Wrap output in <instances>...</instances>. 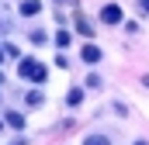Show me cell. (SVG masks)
Masks as SVG:
<instances>
[{
	"label": "cell",
	"instance_id": "6da1fadb",
	"mask_svg": "<svg viewBox=\"0 0 149 145\" xmlns=\"http://www.w3.org/2000/svg\"><path fill=\"white\" fill-rule=\"evenodd\" d=\"M17 72L28 79V83H42L45 76H49V69H45V62H38L35 55H21L17 59Z\"/></svg>",
	"mask_w": 149,
	"mask_h": 145
},
{
	"label": "cell",
	"instance_id": "7a4b0ae2",
	"mask_svg": "<svg viewBox=\"0 0 149 145\" xmlns=\"http://www.w3.org/2000/svg\"><path fill=\"white\" fill-rule=\"evenodd\" d=\"M121 17H125V14H121V7H118V3H108V7L101 10V21H104V24H118Z\"/></svg>",
	"mask_w": 149,
	"mask_h": 145
},
{
	"label": "cell",
	"instance_id": "3957f363",
	"mask_svg": "<svg viewBox=\"0 0 149 145\" xmlns=\"http://www.w3.org/2000/svg\"><path fill=\"white\" fill-rule=\"evenodd\" d=\"M83 62H90V66H97L101 62V48L90 41V45H83Z\"/></svg>",
	"mask_w": 149,
	"mask_h": 145
},
{
	"label": "cell",
	"instance_id": "277c9868",
	"mask_svg": "<svg viewBox=\"0 0 149 145\" xmlns=\"http://www.w3.org/2000/svg\"><path fill=\"white\" fill-rule=\"evenodd\" d=\"M3 121H7V128H14V131H21V128H24V117H21L17 110H7V117H3Z\"/></svg>",
	"mask_w": 149,
	"mask_h": 145
},
{
	"label": "cell",
	"instance_id": "5b68a950",
	"mask_svg": "<svg viewBox=\"0 0 149 145\" xmlns=\"http://www.w3.org/2000/svg\"><path fill=\"white\" fill-rule=\"evenodd\" d=\"M38 10H42V0H21V14H24V17H31Z\"/></svg>",
	"mask_w": 149,
	"mask_h": 145
},
{
	"label": "cell",
	"instance_id": "8992f818",
	"mask_svg": "<svg viewBox=\"0 0 149 145\" xmlns=\"http://www.w3.org/2000/svg\"><path fill=\"white\" fill-rule=\"evenodd\" d=\"M66 104H70V107H80V104H83V90H80V86H73V90L66 93Z\"/></svg>",
	"mask_w": 149,
	"mask_h": 145
},
{
	"label": "cell",
	"instance_id": "52a82bcc",
	"mask_svg": "<svg viewBox=\"0 0 149 145\" xmlns=\"http://www.w3.org/2000/svg\"><path fill=\"white\" fill-rule=\"evenodd\" d=\"M76 31H80V35H87V38H94V24H90L87 17H76Z\"/></svg>",
	"mask_w": 149,
	"mask_h": 145
},
{
	"label": "cell",
	"instance_id": "ba28073f",
	"mask_svg": "<svg viewBox=\"0 0 149 145\" xmlns=\"http://www.w3.org/2000/svg\"><path fill=\"white\" fill-rule=\"evenodd\" d=\"M24 104H28V107H42V104H45V97H42V90H31V93L24 97Z\"/></svg>",
	"mask_w": 149,
	"mask_h": 145
},
{
	"label": "cell",
	"instance_id": "9c48e42d",
	"mask_svg": "<svg viewBox=\"0 0 149 145\" xmlns=\"http://www.w3.org/2000/svg\"><path fill=\"white\" fill-rule=\"evenodd\" d=\"M70 41H73V35H70L66 28H59V31H56V45H59V48H66Z\"/></svg>",
	"mask_w": 149,
	"mask_h": 145
},
{
	"label": "cell",
	"instance_id": "30bf717a",
	"mask_svg": "<svg viewBox=\"0 0 149 145\" xmlns=\"http://www.w3.org/2000/svg\"><path fill=\"white\" fill-rule=\"evenodd\" d=\"M83 145H111V138H108V135H87Z\"/></svg>",
	"mask_w": 149,
	"mask_h": 145
},
{
	"label": "cell",
	"instance_id": "8fae6325",
	"mask_svg": "<svg viewBox=\"0 0 149 145\" xmlns=\"http://www.w3.org/2000/svg\"><path fill=\"white\" fill-rule=\"evenodd\" d=\"M31 41H35V45H42V41H49V35H45L42 28H35V31H31Z\"/></svg>",
	"mask_w": 149,
	"mask_h": 145
},
{
	"label": "cell",
	"instance_id": "7c38bea8",
	"mask_svg": "<svg viewBox=\"0 0 149 145\" xmlns=\"http://www.w3.org/2000/svg\"><path fill=\"white\" fill-rule=\"evenodd\" d=\"M3 55H10V59H21V52H17V45H3Z\"/></svg>",
	"mask_w": 149,
	"mask_h": 145
},
{
	"label": "cell",
	"instance_id": "4fadbf2b",
	"mask_svg": "<svg viewBox=\"0 0 149 145\" xmlns=\"http://www.w3.org/2000/svg\"><path fill=\"white\" fill-rule=\"evenodd\" d=\"M56 66H59V69H70V59H66V52H59V55H56Z\"/></svg>",
	"mask_w": 149,
	"mask_h": 145
},
{
	"label": "cell",
	"instance_id": "5bb4252c",
	"mask_svg": "<svg viewBox=\"0 0 149 145\" xmlns=\"http://www.w3.org/2000/svg\"><path fill=\"white\" fill-rule=\"evenodd\" d=\"M3 31H10V21H3V17H0V35H3Z\"/></svg>",
	"mask_w": 149,
	"mask_h": 145
},
{
	"label": "cell",
	"instance_id": "9a60e30c",
	"mask_svg": "<svg viewBox=\"0 0 149 145\" xmlns=\"http://www.w3.org/2000/svg\"><path fill=\"white\" fill-rule=\"evenodd\" d=\"M139 10H142V14H149V0H139Z\"/></svg>",
	"mask_w": 149,
	"mask_h": 145
},
{
	"label": "cell",
	"instance_id": "2e32d148",
	"mask_svg": "<svg viewBox=\"0 0 149 145\" xmlns=\"http://www.w3.org/2000/svg\"><path fill=\"white\" fill-rule=\"evenodd\" d=\"M56 3H66V7H76V0H56Z\"/></svg>",
	"mask_w": 149,
	"mask_h": 145
},
{
	"label": "cell",
	"instance_id": "e0dca14e",
	"mask_svg": "<svg viewBox=\"0 0 149 145\" xmlns=\"http://www.w3.org/2000/svg\"><path fill=\"white\" fill-rule=\"evenodd\" d=\"M142 86H149V72H146V76H142Z\"/></svg>",
	"mask_w": 149,
	"mask_h": 145
},
{
	"label": "cell",
	"instance_id": "ac0fdd59",
	"mask_svg": "<svg viewBox=\"0 0 149 145\" xmlns=\"http://www.w3.org/2000/svg\"><path fill=\"white\" fill-rule=\"evenodd\" d=\"M0 83H7V72H0Z\"/></svg>",
	"mask_w": 149,
	"mask_h": 145
},
{
	"label": "cell",
	"instance_id": "d6986e66",
	"mask_svg": "<svg viewBox=\"0 0 149 145\" xmlns=\"http://www.w3.org/2000/svg\"><path fill=\"white\" fill-rule=\"evenodd\" d=\"M0 62H3V48H0Z\"/></svg>",
	"mask_w": 149,
	"mask_h": 145
},
{
	"label": "cell",
	"instance_id": "ffe728a7",
	"mask_svg": "<svg viewBox=\"0 0 149 145\" xmlns=\"http://www.w3.org/2000/svg\"><path fill=\"white\" fill-rule=\"evenodd\" d=\"M135 145H149V142H135Z\"/></svg>",
	"mask_w": 149,
	"mask_h": 145
},
{
	"label": "cell",
	"instance_id": "44dd1931",
	"mask_svg": "<svg viewBox=\"0 0 149 145\" xmlns=\"http://www.w3.org/2000/svg\"><path fill=\"white\" fill-rule=\"evenodd\" d=\"M0 131H3V124H0Z\"/></svg>",
	"mask_w": 149,
	"mask_h": 145
}]
</instances>
